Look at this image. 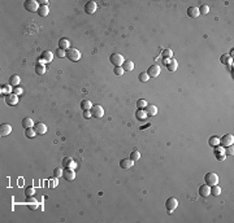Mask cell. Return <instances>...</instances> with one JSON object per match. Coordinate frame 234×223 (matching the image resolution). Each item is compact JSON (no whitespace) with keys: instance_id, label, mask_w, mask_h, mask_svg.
<instances>
[{"instance_id":"cell-1","label":"cell","mask_w":234,"mask_h":223,"mask_svg":"<svg viewBox=\"0 0 234 223\" xmlns=\"http://www.w3.org/2000/svg\"><path fill=\"white\" fill-rule=\"evenodd\" d=\"M204 182H206L207 186L212 187L219 183V176H217L216 173H207L206 175H204Z\"/></svg>"},{"instance_id":"cell-2","label":"cell","mask_w":234,"mask_h":223,"mask_svg":"<svg viewBox=\"0 0 234 223\" xmlns=\"http://www.w3.org/2000/svg\"><path fill=\"white\" fill-rule=\"evenodd\" d=\"M67 57H68V60L77 62L81 58V52L78 51L77 48H69V50L67 51Z\"/></svg>"},{"instance_id":"cell-3","label":"cell","mask_w":234,"mask_h":223,"mask_svg":"<svg viewBox=\"0 0 234 223\" xmlns=\"http://www.w3.org/2000/svg\"><path fill=\"white\" fill-rule=\"evenodd\" d=\"M24 8L26 9L28 12H38L39 9V3L37 1V0H26V1L24 3Z\"/></svg>"},{"instance_id":"cell-4","label":"cell","mask_w":234,"mask_h":223,"mask_svg":"<svg viewBox=\"0 0 234 223\" xmlns=\"http://www.w3.org/2000/svg\"><path fill=\"white\" fill-rule=\"evenodd\" d=\"M54 60V53L51 51H43L41 55V57L38 58V64H47Z\"/></svg>"},{"instance_id":"cell-5","label":"cell","mask_w":234,"mask_h":223,"mask_svg":"<svg viewBox=\"0 0 234 223\" xmlns=\"http://www.w3.org/2000/svg\"><path fill=\"white\" fill-rule=\"evenodd\" d=\"M109 61L112 65H114V66H121V65L124 64V57L121 53H112L109 56Z\"/></svg>"},{"instance_id":"cell-6","label":"cell","mask_w":234,"mask_h":223,"mask_svg":"<svg viewBox=\"0 0 234 223\" xmlns=\"http://www.w3.org/2000/svg\"><path fill=\"white\" fill-rule=\"evenodd\" d=\"M177 206H178V201H177V199H174V197H169L165 201V208H167L168 213H172L173 210H176Z\"/></svg>"},{"instance_id":"cell-7","label":"cell","mask_w":234,"mask_h":223,"mask_svg":"<svg viewBox=\"0 0 234 223\" xmlns=\"http://www.w3.org/2000/svg\"><path fill=\"white\" fill-rule=\"evenodd\" d=\"M233 143H234V136L232 134H225V135L221 137V140H220V145H222V147L233 145Z\"/></svg>"},{"instance_id":"cell-8","label":"cell","mask_w":234,"mask_h":223,"mask_svg":"<svg viewBox=\"0 0 234 223\" xmlns=\"http://www.w3.org/2000/svg\"><path fill=\"white\" fill-rule=\"evenodd\" d=\"M90 112H91V116L95 117V118H101L104 116V109H103L101 105H93Z\"/></svg>"},{"instance_id":"cell-9","label":"cell","mask_w":234,"mask_h":223,"mask_svg":"<svg viewBox=\"0 0 234 223\" xmlns=\"http://www.w3.org/2000/svg\"><path fill=\"white\" fill-rule=\"evenodd\" d=\"M160 70H161V69H160L159 65H151V66H148V70L146 71V73L148 74V77L156 78V77H159Z\"/></svg>"},{"instance_id":"cell-10","label":"cell","mask_w":234,"mask_h":223,"mask_svg":"<svg viewBox=\"0 0 234 223\" xmlns=\"http://www.w3.org/2000/svg\"><path fill=\"white\" fill-rule=\"evenodd\" d=\"M96 9H98V4L95 1H87L85 4V12L87 14H93V13L96 12Z\"/></svg>"},{"instance_id":"cell-11","label":"cell","mask_w":234,"mask_h":223,"mask_svg":"<svg viewBox=\"0 0 234 223\" xmlns=\"http://www.w3.org/2000/svg\"><path fill=\"white\" fill-rule=\"evenodd\" d=\"M34 130H35V132H37V135H44V134L47 132V126L42 122H37L34 124Z\"/></svg>"},{"instance_id":"cell-12","label":"cell","mask_w":234,"mask_h":223,"mask_svg":"<svg viewBox=\"0 0 234 223\" xmlns=\"http://www.w3.org/2000/svg\"><path fill=\"white\" fill-rule=\"evenodd\" d=\"M144 112L148 117H154L157 114V106L154 105V104H147L146 108H144Z\"/></svg>"},{"instance_id":"cell-13","label":"cell","mask_w":234,"mask_h":223,"mask_svg":"<svg viewBox=\"0 0 234 223\" xmlns=\"http://www.w3.org/2000/svg\"><path fill=\"white\" fill-rule=\"evenodd\" d=\"M5 103L8 104V105H11V106L16 105V104L18 103V96H17V95H14L13 92L7 95V96H5Z\"/></svg>"},{"instance_id":"cell-14","label":"cell","mask_w":234,"mask_h":223,"mask_svg":"<svg viewBox=\"0 0 234 223\" xmlns=\"http://www.w3.org/2000/svg\"><path fill=\"white\" fill-rule=\"evenodd\" d=\"M62 166L65 167V169H75V166H77V163L73 161V158H70V157H65L64 160H62Z\"/></svg>"},{"instance_id":"cell-15","label":"cell","mask_w":234,"mask_h":223,"mask_svg":"<svg viewBox=\"0 0 234 223\" xmlns=\"http://www.w3.org/2000/svg\"><path fill=\"white\" fill-rule=\"evenodd\" d=\"M199 8L198 6H189L187 8V16H189L190 18H196L199 17Z\"/></svg>"},{"instance_id":"cell-16","label":"cell","mask_w":234,"mask_h":223,"mask_svg":"<svg viewBox=\"0 0 234 223\" xmlns=\"http://www.w3.org/2000/svg\"><path fill=\"white\" fill-rule=\"evenodd\" d=\"M133 165H134V161L131 158H124V160H121V161H120V167H121V169H124V170L130 169Z\"/></svg>"},{"instance_id":"cell-17","label":"cell","mask_w":234,"mask_h":223,"mask_svg":"<svg viewBox=\"0 0 234 223\" xmlns=\"http://www.w3.org/2000/svg\"><path fill=\"white\" fill-rule=\"evenodd\" d=\"M11 132H12V127H11V124H8V123H3L1 126H0V135H1V136H7V135H9Z\"/></svg>"},{"instance_id":"cell-18","label":"cell","mask_w":234,"mask_h":223,"mask_svg":"<svg viewBox=\"0 0 234 223\" xmlns=\"http://www.w3.org/2000/svg\"><path fill=\"white\" fill-rule=\"evenodd\" d=\"M62 176L67 180H69V182H72V180H74V178H75V173L73 169H65V171L62 173Z\"/></svg>"},{"instance_id":"cell-19","label":"cell","mask_w":234,"mask_h":223,"mask_svg":"<svg viewBox=\"0 0 234 223\" xmlns=\"http://www.w3.org/2000/svg\"><path fill=\"white\" fill-rule=\"evenodd\" d=\"M199 195L203 196V197H208L211 195V187L207 184H203L199 187Z\"/></svg>"},{"instance_id":"cell-20","label":"cell","mask_w":234,"mask_h":223,"mask_svg":"<svg viewBox=\"0 0 234 223\" xmlns=\"http://www.w3.org/2000/svg\"><path fill=\"white\" fill-rule=\"evenodd\" d=\"M165 66L169 71H176L177 68H178V62H177V60H174V58H169V61H168V64Z\"/></svg>"},{"instance_id":"cell-21","label":"cell","mask_w":234,"mask_h":223,"mask_svg":"<svg viewBox=\"0 0 234 223\" xmlns=\"http://www.w3.org/2000/svg\"><path fill=\"white\" fill-rule=\"evenodd\" d=\"M59 48H60V50H64V51H68L69 48H70V43H69V40L67 38H61L60 40H59Z\"/></svg>"},{"instance_id":"cell-22","label":"cell","mask_w":234,"mask_h":223,"mask_svg":"<svg viewBox=\"0 0 234 223\" xmlns=\"http://www.w3.org/2000/svg\"><path fill=\"white\" fill-rule=\"evenodd\" d=\"M121 66H122L124 71H131L134 69V62L131 61V60H125L124 64L121 65Z\"/></svg>"},{"instance_id":"cell-23","label":"cell","mask_w":234,"mask_h":223,"mask_svg":"<svg viewBox=\"0 0 234 223\" xmlns=\"http://www.w3.org/2000/svg\"><path fill=\"white\" fill-rule=\"evenodd\" d=\"M49 13V8L48 5H41L38 9V14L41 16V17H46V16H48Z\"/></svg>"},{"instance_id":"cell-24","label":"cell","mask_w":234,"mask_h":223,"mask_svg":"<svg viewBox=\"0 0 234 223\" xmlns=\"http://www.w3.org/2000/svg\"><path fill=\"white\" fill-rule=\"evenodd\" d=\"M34 121L31 118H24L22 119V127L24 129H30V127H34Z\"/></svg>"},{"instance_id":"cell-25","label":"cell","mask_w":234,"mask_h":223,"mask_svg":"<svg viewBox=\"0 0 234 223\" xmlns=\"http://www.w3.org/2000/svg\"><path fill=\"white\" fill-rule=\"evenodd\" d=\"M46 71H47V69H46L44 64H37L35 65V73L38 75H43Z\"/></svg>"},{"instance_id":"cell-26","label":"cell","mask_w":234,"mask_h":223,"mask_svg":"<svg viewBox=\"0 0 234 223\" xmlns=\"http://www.w3.org/2000/svg\"><path fill=\"white\" fill-rule=\"evenodd\" d=\"M93 108V104H91L90 100H82L81 101V109L82 110H90Z\"/></svg>"},{"instance_id":"cell-27","label":"cell","mask_w":234,"mask_h":223,"mask_svg":"<svg viewBox=\"0 0 234 223\" xmlns=\"http://www.w3.org/2000/svg\"><path fill=\"white\" fill-rule=\"evenodd\" d=\"M9 84H11V86H13V87H17L18 84H20V77H18L17 74L12 75V77L9 78Z\"/></svg>"},{"instance_id":"cell-28","label":"cell","mask_w":234,"mask_h":223,"mask_svg":"<svg viewBox=\"0 0 234 223\" xmlns=\"http://www.w3.org/2000/svg\"><path fill=\"white\" fill-rule=\"evenodd\" d=\"M211 195H212V196H220V195H221V188H220L217 184L212 186V187H211Z\"/></svg>"},{"instance_id":"cell-29","label":"cell","mask_w":234,"mask_h":223,"mask_svg":"<svg viewBox=\"0 0 234 223\" xmlns=\"http://www.w3.org/2000/svg\"><path fill=\"white\" fill-rule=\"evenodd\" d=\"M12 86L11 84H4V86H1V95H9V94H12Z\"/></svg>"},{"instance_id":"cell-30","label":"cell","mask_w":234,"mask_h":223,"mask_svg":"<svg viewBox=\"0 0 234 223\" xmlns=\"http://www.w3.org/2000/svg\"><path fill=\"white\" fill-rule=\"evenodd\" d=\"M208 144L211 147H217V145H220V139L217 136H211L208 140Z\"/></svg>"},{"instance_id":"cell-31","label":"cell","mask_w":234,"mask_h":223,"mask_svg":"<svg viewBox=\"0 0 234 223\" xmlns=\"http://www.w3.org/2000/svg\"><path fill=\"white\" fill-rule=\"evenodd\" d=\"M26 131H25V135H26V137H29V139H33L35 135H37V132H35V130H34V127H30V129H25Z\"/></svg>"},{"instance_id":"cell-32","label":"cell","mask_w":234,"mask_h":223,"mask_svg":"<svg viewBox=\"0 0 234 223\" xmlns=\"http://www.w3.org/2000/svg\"><path fill=\"white\" fill-rule=\"evenodd\" d=\"M135 116H137L138 119H141V121H143V119H146V118H147V114H146V112H144L143 109H138Z\"/></svg>"},{"instance_id":"cell-33","label":"cell","mask_w":234,"mask_h":223,"mask_svg":"<svg viewBox=\"0 0 234 223\" xmlns=\"http://www.w3.org/2000/svg\"><path fill=\"white\" fill-rule=\"evenodd\" d=\"M220 61H221L222 64H228V65H232V58L229 57V55H222L221 57H220Z\"/></svg>"},{"instance_id":"cell-34","label":"cell","mask_w":234,"mask_h":223,"mask_svg":"<svg viewBox=\"0 0 234 223\" xmlns=\"http://www.w3.org/2000/svg\"><path fill=\"white\" fill-rule=\"evenodd\" d=\"M139 157H141V153H139V150H137V149H134L133 152H131V155H130V158L133 160L134 162L138 161V160H139Z\"/></svg>"},{"instance_id":"cell-35","label":"cell","mask_w":234,"mask_h":223,"mask_svg":"<svg viewBox=\"0 0 234 223\" xmlns=\"http://www.w3.org/2000/svg\"><path fill=\"white\" fill-rule=\"evenodd\" d=\"M172 56H173V51L170 48L163 51V58H172Z\"/></svg>"},{"instance_id":"cell-36","label":"cell","mask_w":234,"mask_h":223,"mask_svg":"<svg viewBox=\"0 0 234 223\" xmlns=\"http://www.w3.org/2000/svg\"><path fill=\"white\" fill-rule=\"evenodd\" d=\"M25 195H26V197H30V196H34V195H35V189H34V187H28V188L25 189Z\"/></svg>"},{"instance_id":"cell-37","label":"cell","mask_w":234,"mask_h":223,"mask_svg":"<svg viewBox=\"0 0 234 223\" xmlns=\"http://www.w3.org/2000/svg\"><path fill=\"white\" fill-rule=\"evenodd\" d=\"M147 104L148 103L144 99H139V100L137 101V108H138V109H143V108H146Z\"/></svg>"},{"instance_id":"cell-38","label":"cell","mask_w":234,"mask_h":223,"mask_svg":"<svg viewBox=\"0 0 234 223\" xmlns=\"http://www.w3.org/2000/svg\"><path fill=\"white\" fill-rule=\"evenodd\" d=\"M208 12H209V6L208 5H207V4L200 5V8H199V13H200V14H207Z\"/></svg>"},{"instance_id":"cell-39","label":"cell","mask_w":234,"mask_h":223,"mask_svg":"<svg viewBox=\"0 0 234 223\" xmlns=\"http://www.w3.org/2000/svg\"><path fill=\"white\" fill-rule=\"evenodd\" d=\"M148 79H150V77H148V74L146 73V71H143V73L139 74V81H141V82L146 83V82H148Z\"/></svg>"},{"instance_id":"cell-40","label":"cell","mask_w":234,"mask_h":223,"mask_svg":"<svg viewBox=\"0 0 234 223\" xmlns=\"http://www.w3.org/2000/svg\"><path fill=\"white\" fill-rule=\"evenodd\" d=\"M55 55L57 56L59 58H62V57H65V56H67V51H64V50H60V48H59V50H56Z\"/></svg>"},{"instance_id":"cell-41","label":"cell","mask_w":234,"mask_h":223,"mask_svg":"<svg viewBox=\"0 0 234 223\" xmlns=\"http://www.w3.org/2000/svg\"><path fill=\"white\" fill-rule=\"evenodd\" d=\"M113 73L116 74V75H118V77H120V75H122L125 71H124V69H122V66H114V69H113Z\"/></svg>"},{"instance_id":"cell-42","label":"cell","mask_w":234,"mask_h":223,"mask_svg":"<svg viewBox=\"0 0 234 223\" xmlns=\"http://www.w3.org/2000/svg\"><path fill=\"white\" fill-rule=\"evenodd\" d=\"M62 169H60V167H57V169L54 170V176L55 178H60V176H62Z\"/></svg>"},{"instance_id":"cell-43","label":"cell","mask_w":234,"mask_h":223,"mask_svg":"<svg viewBox=\"0 0 234 223\" xmlns=\"http://www.w3.org/2000/svg\"><path fill=\"white\" fill-rule=\"evenodd\" d=\"M28 209H30V210H37L38 204L37 202H28Z\"/></svg>"},{"instance_id":"cell-44","label":"cell","mask_w":234,"mask_h":223,"mask_svg":"<svg viewBox=\"0 0 234 223\" xmlns=\"http://www.w3.org/2000/svg\"><path fill=\"white\" fill-rule=\"evenodd\" d=\"M22 92H24V90H22V88H20L18 86L17 87H13V94H14V95H17V96H18V95H21Z\"/></svg>"},{"instance_id":"cell-45","label":"cell","mask_w":234,"mask_h":223,"mask_svg":"<svg viewBox=\"0 0 234 223\" xmlns=\"http://www.w3.org/2000/svg\"><path fill=\"white\" fill-rule=\"evenodd\" d=\"M233 153H234V148H233V145H229V147H226L225 155H233Z\"/></svg>"},{"instance_id":"cell-46","label":"cell","mask_w":234,"mask_h":223,"mask_svg":"<svg viewBox=\"0 0 234 223\" xmlns=\"http://www.w3.org/2000/svg\"><path fill=\"white\" fill-rule=\"evenodd\" d=\"M83 117H85V118L93 117V116H91V112H90V110H83Z\"/></svg>"},{"instance_id":"cell-47","label":"cell","mask_w":234,"mask_h":223,"mask_svg":"<svg viewBox=\"0 0 234 223\" xmlns=\"http://www.w3.org/2000/svg\"><path fill=\"white\" fill-rule=\"evenodd\" d=\"M28 202H37V200H35L34 196H30V197L26 199V204H28Z\"/></svg>"}]
</instances>
